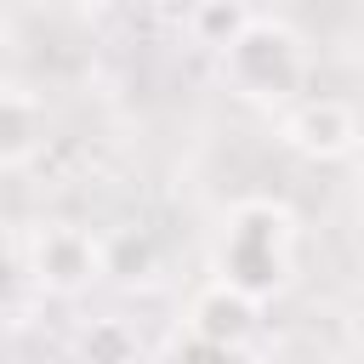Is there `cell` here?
Instances as JSON below:
<instances>
[{"instance_id": "cell-1", "label": "cell", "mask_w": 364, "mask_h": 364, "mask_svg": "<svg viewBox=\"0 0 364 364\" xmlns=\"http://www.w3.org/2000/svg\"><path fill=\"white\" fill-rule=\"evenodd\" d=\"M290 245H296V222L290 210H279L273 199H245L228 210L222 228V250H216V284L239 290V296H267L284 284L290 273Z\"/></svg>"}, {"instance_id": "cell-2", "label": "cell", "mask_w": 364, "mask_h": 364, "mask_svg": "<svg viewBox=\"0 0 364 364\" xmlns=\"http://www.w3.org/2000/svg\"><path fill=\"white\" fill-rule=\"evenodd\" d=\"M222 57H228V74H233V85H239L245 97H273V102H284V97H296V85H301V74H307L301 40H296L284 23L256 17V11H250V23L222 46Z\"/></svg>"}, {"instance_id": "cell-3", "label": "cell", "mask_w": 364, "mask_h": 364, "mask_svg": "<svg viewBox=\"0 0 364 364\" xmlns=\"http://www.w3.org/2000/svg\"><path fill=\"white\" fill-rule=\"evenodd\" d=\"M284 136L301 148V154H318V159H336L358 142V119L341 97H296L290 114H284Z\"/></svg>"}, {"instance_id": "cell-4", "label": "cell", "mask_w": 364, "mask_h": 364, "mask_svg": "<svg viewBox=\"0 0 364 364\" xmlns=\"http://www.w3.org/2000/svg\"><path fill=\"white\" fill-rule=\"evenodd\" d=\"M34 273L57 290H74V284H91L102 273V245L85 233V228H46L34 239Z\"/></svg>"}, {"instance_id": "cell-5", "label": "cell", "mask_w": 364, "mask_h": 364, "mask_svg": "<svg viewBox=\"0 0 364 364\" xmlns=\"http://www.w3.org/2000/svg\"><path fill=\"white\" fill-rule=\"evenodd\" d=\"M46 148V102L28 85H0V171L28 165Z\"/></svg>"}, {"instance_id": "cell-6", "label": "cell", "mask_w": 364, "mask_h": 364, "mask_svg": "<svg viewBox=\"0 0 364 364\" xmlns=\"http://www.w3.org/2000/svg\"><path fill=\"white\" fill-rule=\"evenodd\" d=\"M256 324V301L228 290V284H210L199 301H193V336L199 341H216V347H239Z\"/></svg>"}, {"instance_id": "cell-7", "label": "cell", "mask_w": 364, "mask_h": 364, "mask_svg": "<svg viewBox=\"0 0 364 364\" xmlns=\"http://www.w3.org/2000/svg\"><path fill=\"white\" fill-rule=\"evenodd\" d=\"M171 364H239V353H233V347H216V341L188 336V347H176V353H171Z\"/></svg>"}, {"instance_id": "cell-8", "label": "cell", "mask_w": 364, "mask_h": 364, "mask_svg": "<svg viewBox=\"0 0 364 364\" xmlns=\"http://www.w3.org/2000/svg\"><path fill=\"white\" fill-rule=\"evenodd\" d=\"M0 284H6V273H0Z\"/></svg>"}]
</instances>
